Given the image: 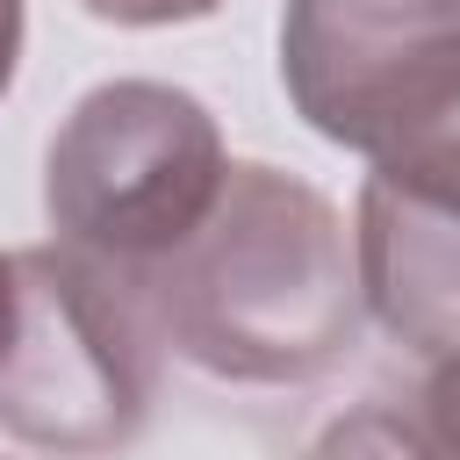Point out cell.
Wrapping results in <instances>:
<instances>
[{
    "label": "cell",
    "instance_id": "obj_2",
    "mask_svg": "<svg viewBox=\"0 0 460 460\" xmlns=\"http://www.w3.org/2000/svg\"><path fill=\"white\" fill-rule=\"evenodd\" d=\"M165 338L144 288L72 244L7 252L0 431L36 453H122L158 402Z\"/></svg>",
    "mask_w": 460,
    "mask_h": 460
},
{
    "label": "cell",
    "instance_id": "obj_3",
    "mask_svg": "<svg viewBox=\"0 0 460 460\" xmlns=\"http://www.w3.org/2000/svg\"><path fill=\"white\" fill-rule=\"evenodd\" d=\"M223 172V129L187 86L108 79L72 101L43 151V216L58 244L137 280L201 230Z\"/></svg>",
    "mask_w": 460,
    "mask_h": 460
},
{
    "label": "cell",
    "instance_id": "obj_1",
    "mask_svg": "<svg viewBox=\"0 0 460 460\" xmlns=\"http://www.w3.org/2000/svg\"><path fill=\"white\" fill-rule=\"evenodd\" d=\"M144 309L187 367L244 388H302L359 345V273L338 208L280 172L230 165L201 230L137 273Z\"/></svg>",
    "mask_w": 460,
    "mask_h": 460
},
{
    "label": "cell",
    "instance_id": "obj_8",
    "mask_svg": "<svg viewBox=\"0 0 460 460\" xmlns=\"http://www.w3.org/2000/svg\"><path fill=\"white\" fill-rule=\"evenodd\" d=\"M410 417L424 424V438H431L446 460H460V345L431 359V374H424V388H417Z\"/></svg>",
    "mask_w": 460,
    "mask_h": 460
},
{
    "label": "cell",
    "instance_id": "obj_6",
    "mask_svg": "<svg viewBox=\"0 0 460 460\" xmlns=\"http://www.w3.org/2000/svg\"><path fill=\"white\" fill-rule=\"evenodd\" d=\"M309 460H446V453L424 438V424H417L410 410H395V402H359V410H345L338 424H323V438H316Z\"/></svg>",
    "mask_w": 460,
    "mask_h": 460
},
{
    "label": "cell",
    "instance_id": "obj_4",
    "mask_svg": "<svg viewBox=\"0 0 460 460\" xmlns=\"http://www.w3.org/2000/svg\"><path fill=\"white\" fill-rule=\"evenodd\" d=\"M280 86L316 137L388 158L460 93V0H288Z\"/></svg>",
    "mask_w": 460,
    "mask_h": 460
},
{
    "label": "cell",
    "instance_id": "obj_11",
    "mask_svg": "<svg viewBox=\"0 0 460 460\" xmlns=\"http://www.w3.org/2000/svg\"><path fill=\"white\" fill-rule=\"evenodd\" d=\"M0 345H7V252H0Z\"/></svg>",
    "mask_w": 460,
    "mask_h": 460
},
{
    "label": "cell",
    "instance_id": "obj_5",
    "mask_svg": "<svg viewBox=\"0 0 460 460\" xmlns=\"http://www.w3.org/2000/svg\"><path fill=\"white\" fill-rule=\"evenodd\" d=\"M359 309L410 352L438 359L460 345V201L395 172H367L352 216Z\"/></svg>",
    "mask_w": 460,
    "mask_h": 460
},
{
    "label": "cell",
    "instance_id": "obj_9",
    "mask_svg": "<svg viewBox=\"0 0 460 460\" xmlns=\"http://www.w3.org/2000/svg\"><path fill=\"white\" fill-rule=\"evenodd\" d=\"M93 22H122V29H165V22H201L223 0H79Z\"/></svg>",
    "mask_w": 460,
    "mask_h": 460
},
{
    "label": "cell",
    "instance_id": "obj_7",
    "mask_svg": "<svg viewBox=\"0 0 460 460\" xmlns=\"http://www.w3.org/2000/svg\"><path fill=\"white\" fill-rule=\"evenodd\" d=\"M374 165L395 172V180H417V187H438V194L460 201V93H453V108H446L431 129H417L410 144H395V151L374 158Z\"/></svg>",
    "mask_w": 460,
    "mask_h": 460
},
{
    "label": "cell",
    "instance_id": "obj_10",
    "mask_svg": "<svg viewBox=\"0 0 460 460\" xmlns=\"http://www.w3.org/2000/svg\"><path fill=\"white\" fill-rule=\"evenodd\" d=\"M22 29H29L22 0H0V93L14 86V65H22Z\"/></svg>",
    "mask_w": 460,
    "mask_h": 460
}]
</instances>
